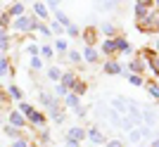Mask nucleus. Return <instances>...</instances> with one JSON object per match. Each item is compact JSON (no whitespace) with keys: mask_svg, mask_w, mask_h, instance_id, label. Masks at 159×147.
<instances>
[{"mask_svg":"<svg viewBox=\"0 0 159 147\" xmlns=\"http://www.w3.org/2000/svg\"><path fill=\"white\" fill-rule=\"evenodd\" d=\"M140 24H143V29H140V31H147V33L157 31V29H159V12H157V10H152V12L147 14Z\"/></svg>","mask_w":159,"mask_h":147,"instance_id":"1","label":"nucleus"},{"mask_svg":"<svg viewBox=\"0 0 159 147\" xmlns=\"http://www.w3.org/2000/svg\"><path fill=\"white\" fill-rule=\"evenodd\" d=\"M140 114H143V126L154 128L159 123V116H157V112H154V107H140Z\"/></svg>","mask_w":159,"mask_h":147,"instance_id":"2","label":"nucleus"},{"mask_svg":"<svg viewBox=\"0 0 159 147\" xmlns=\"http://www.w3.org/2000/svg\"><path fill=\"white\" fill-rule=\"evenodd\" d=\"M12 29H17V31H26V29H38L36 26V17H17L14 19V24H12Z\"/></svg>","mask_w":159,"mask_h":147,"instance_id":"3","label":"nucleus"},{"mask_svg":"<svg viewBox=\"0 0 159 147\" xmlns=\"http://www.w3.org/2000/svg\"><path fill=\"white\" fill-rule=\"evenodd\" d=\"M86 138L93 145H105V135H102V131H100V126H90L86 131Z\"/></svg>","mask_w":159,"mask_h":147,"instance_id":"4","label":"nucleus"},{"mask_svg":"<svg viewBox=\"0 0 159 147\" xmlns=\"http://www.w3.org/2000/svg\"><path fill=\"white\" fill-rule=\"evenodd\" d=\"M112 109L119 114V116H126L128 114V97H114L112 100Z\"/></svg>","mask_w":159,"mask_h":147,"instance_id":"5","label":"nucleus"},{"mask_svg":"<svg viewBox=\"0 0 159 147\" xmlns=\"http://www.w3.org/2000/svg\"><path fill=\"white\" fill-rule=\"evenodd\" d=\"M66 140H86V128H81V126H71L69 131H66Z\"/></svg>","mask_w":159,"mask_h":147,"instance_id":"6","label":"nucleus"},{"mask_svg":"<svg viewBox=\"0 0 159 147\" xmlns=\"http://www.w3.org/2000/svg\"><path fill=\"white\" fill-rule=\"evenodd\" d=\"M150 7H152V2H145V0L135 2V17H138V21H143L150 14Z\"/></svg>","mask_w":159,"mask_h":147,"instance_id":"7","label":"nucleus"},{"mask_svg":"<svg viewBox=\"0 0 159 147\" xmlns=\"http://www.w3.org/2000/svg\"><path fill=\"white\" fill-rule=\"evenodd\" d=\"M81 57H83V60H86V62H90V64H93V62H98V60H100V55H98V50H95L93 45H86V47H83V52H81Z\"/></svg>","mask_w":159,"mask_h":147,"instance_id":"8","label":"nucleus"},{"mask_svg":"<svg viewBox=\"0 0 159 147\" xmlns=\"http://www.w3.org/2000/svg\"><path fill=\"white\" fill-rule=\"evenodd\" d=\"M114 43H116V52H121V55H131V52H133L131 43H128L126 38H116Z\"/></svg>","mask_w":159,"mask_h":147,"instance_id":"9","label":"nucleus"},{"mask_svg":"<svg viewBox=\"0 0 159 147\" xmlns=\"http://www.w3.org/2000/svg\"><path fill=\"white\" fill-rule=\"evenodd\" d=\"M105 74L119 76V74H124V69H121V64H116V62H105Z\"/></svg>","mask_w":159,"mask_h":147,"instance_id":"10","label":"nucleus"},{"mask_svg":"<svg viewBox=\"0 0 159 147\" xmlns=\"http://www.w3.org/2000/svg\"><path fill=\"white\" fill-rule=\"evenodd\" d=\"M60 83L66 88V90H69V88H71L74 83H76V76H74L71 71H64V74H62V78H60Z\"/></svg>","mask_w":159,"mask_h":147,"instance_id":"11","label":"nucleus"},{"mask_svg":"<svg viewBox=\"0 0 159 147\" xmlns=\"http://www.w3.org/2000/svg\"><path fill=\"white\" fill-rule=\"evenodd\" d=\"M128 69H131L128 74H133V76H140V74L145 71V64H143L140 60H135V62H131V64H128Z\"/></svg>","mask_w":159,"mask_h":147,"instance_id":"12","label":"nucleus"},{"mask_svg":"<svg viewBox=\"0 0 159 147\" xmlns=\"http://www.w3.org/2000/svg\"><path fill=\"white\" fill-rule=\"evenodd\" d=\"M29 121H31V123H36V126H43V123H45V114H40V112H36V109H33V112L29 114Z\"/></svg>","mask_w":159,"mask_h":147,"instance_id":"13","label":"nucleus"},{"mask_svg":"<svg viewBox=\"0 0 159 147\" xmlns=\"http://www.w3.org/2000/svg\"><path fill=\"white\" fill-rule=\"evenodd\" d=\"M10 123H12L14 128H21L24 123H26V121H24V116H21L19 112H12V114H10Z\"/></svg>","mask_w":159,"mask_h":147,"instance_id":"14","label":"nucleus"},{"mask_svg":"<svg viewBox=\"0 0 159 147\" xmlns=\"http://www.w3.org/2000/svg\"><path fill=\"white\" fill-rule=\"evenodd\" d=\"M64 105H66V107H71V109L81 107V105H79V95H74V93H66V97H64Z\"/></svg>","mask_w":159,"mask_h":147,"instance_id":"15","label":"nucleus"},{"mask_svg":"<svg viewBox=\"0 0 159 147\" xmlns=\"http://www.w3.org/2000/svg\"><path fill=\"white\" fill-rule=\"evenodd\" d=\"M102 52H105V55H114V52H116V43H114L112 38H107L105 43H102Z\"/></svg>","mask_w":159,"mask_h":147,"instance_id":"16","label":"nucleus"},{"mask_svg":"<svg viewBox=\"0 0 159 147\" xmlns=\"http://www.w3.org/2000/svg\"><path fill=\"white\" fill-rule=\"evenodd\" d=\"M119 128H121V131H126V133H131V131H133L135 126H133V121L128 119V116H121V121H119Z\"/></svg>","mask_w":159,"mask_h":147,"instance_id":"17","label":"nucleus"},{"mask_svg":"<svg viewBox=\"0 0 159 147\" xmlns=\"http://www.w3.org/2000/svg\"><path fill=\"white\" fill-rule=\"evenodd\" d=\"M105 119H109V121H112V123H114V126L119 128V121H121V116H119V114H116V112H114V109H107Z\"/></svg>","mask_w":159,"mask_h":147,"instance_id":"18","label":"nucleus"},{"mask_svg":"<svg viewBox=\"0 0 159 147\" xmlns=\"http://www.w3.org/2000/svg\"><path fill=\"white\" fill-rule=\"evenodd\" d=\"M55 17H57V24H62V26H69V24H71V21H69V17H66L64 12H62V10H57V12H55Z\"/></svg>","mask_w":159,"mask_h":147,"instance_id":"19","label":"nucleus"},{"mask_svg":"<svg viewBox=\"0 0 159 147\" xmlns=\"http://www.w3.org/2000/svg\"><path fill=\"white\" fill-rule=\"evenodd\" d=\"M116 5H119V2H114V0H107V2H102V0H100V2H95V7H98V10H114Z\"/></svg>","mask_w":159,"mask_h":147,"instance_id":"20","label":"nucleus"},{"mask_svg":"<svg viewBox=\"0 0 159 147\" xmlns=\"http://www.w3.org/2000/svg\"><path fill=\"white\" fill-rule=\"evenodd\" d=\"M71 90H74V95H79V97H81V95L86 93V83H83V81H76V83L71 86Z\"/></svg>","mask_w":159,"mask_h":147,"instance_id":"21","label":"nucleus"},{"mask_svg":"<svg viewBox=\"0 0 159 147\" xmlns=\"http://www.w3.org/2000/svg\"><path fill=\"white\" fill-rule=\"evenodd\" d=\"M33 10H36V17H48V7H45V2H36V5H33Z\"/></svg>","mask_w":159,"mask_h":147,"instance_id":"22","label":"nucleus"},{"mask_svg":"<svg viewBox=\"0 0 159 147\" xmlns=\"http://www.w3.org/2000/svg\"><path fill=\"white\" fill-rule=\"evenodd\" d=\"M100 31H102V33H105V36H114V33H116V26L107 21V24H102V26H100Z\"/></svg>","mask_w":159,"mask_h":147,"instance_id":"23","label":"nucleus"},{"mask_svg":"<svg viewBox=\"0 0 159 147\" xmlns=\"http://www.w3.org/2000/svg\"><path fill=\"white\" fill-rule=\"evenodd\" d=\"M10 14H12V17H24V5H21V2L12 5L10 7Z\"/></svg>","mask_w":159,"mask_h":147,"instance_id":"24","label":"nucleus"},{"mask_svg":"<svg viewBox=\"0 0 159 147\" xmlns=\"http://www.w3.org/2000/svg\"><path fill=\"white\" fill-rule=\"evenodd\" d=\"M147 93L152 95L154 100H159V83H154V81H152V83H147Z\"/></svg>","mask_w":159,"mask_h":147,"instance_id":"25","label":"nucleus"},{"mask_svg":"<svg viewBox=\"0 0 159 147\" xmlns=\"http://www.w3.org/2000/svg\"><path fill=\"white\" fill-rule=\"evenodd\" d=\"M128 140H131V142H135V145H138V142L143 140V135H140V128H133L131 133H128Z\"/></svg>","mask_w":159,"mask_h":147,"instance_id":"26","label":"nucleus"},{"mask_svg":"<svg viewBox=\"0 0 159 147\" xmlns=\"http://www.w3.org/2000/svg\"><path fill=\"white\" fill-rule=\"evenodd\" d=\"M64 31H66L69 36H71V38H79V36H81V29L76 26V24H69V26H66Z\"/></svg>","mask_w":159,"mask_h":147,"instance_id":"27","label":"nucleus"},{"mask_svg":"<svg viewBox=\"0 0 159 147\" xmlns=\"http://www.w3.org/2000/svg\"><path fill=\"white\" fill-rule=\"evenodd\" d=\"M33 112V107H31V105H29V102H19V114H21V116H24V114H26V116H29V114H31Z\"/></svg>","mask_w":159,"mask_h":147,"instance_id":"28","label":"nucleus"},{"mask_svg":"<svg viewBox=\"0 0 159 147\" xmlns=\"http://www.w3.org/2000/svg\"><path fill=\"white\" fill-rule=\"evenodd\" d=\"M38 52L43 55L45 60H50V57H52V55H55V50H52V47H50V45H43V47H40V50H38Z\"/></svg>","mask_w":159,"mask_h":147,"instance_id":"29","label":"nucleus"},{"mask_svg":"<svg viewBox=\"0 0 159 147\" xmlns=\"http://www.w3.org/2000/svg\"><path fill=\"white\" fill-rule=\"evenodd\" d=\"M55 47L60 50V52H69V45H66V40L60 38V40H55Z\"/></svg>","mask_w":159,"mask_h":147,"instance_id":"30","label":"nucleus"},{"mask_svg":"<svg viewBox=\"0 0 159 147\" xmlns=\"http://www.w3.org/2000/svg\"><path fill=\"white\" fill-rule=\"evenodd\" d=\"M48 76H50L52 81H60V78H62V71H60L57 67H52V69H48Z\"/></svg>","mask_w":159,"mask_h":147,"instance_id":"31","label":"nucleus"},{"mask_svg":"<svg viewBox=\"0 0 159 147\" xmlns=\"http://www.w3.org/2000/svg\"><path fill=\"white\" fill-rule=\"evenodd\" d=\"M66 93H69V90H66L62 83H57V86H55V95H57V97H66Z\"/></svg>","mask_w":159,"mask_h":147,"instance_id":"32","label":"nucleus"},{"mask_svg":"<svg viewBox=\"0 0 159 147\" xmlns=\"http://www.w3.org/2000/svg\"><path fill=\"white\" fill-rule=\"evenodd\" d=\"M50 31H52V33H64V26H62V24H57V21H52V24H50Z\"/></svg>","mask_w":159,"mask_h":147,"instance_id":"33","label":"nucleus"},{"mask_svg":"<svg viewBox=\"0 0 159 147\" xmlns=\"http://www.w3.org/2000/svg\"><path fill=\"white\" fill-rule=\"evenodd\" d=\"M126 78L131 81L133 86H143V76H133V74H126Z\"/></svg>","mask_w":159,"mask_h":147,"instance_id":"34","label":"nucleus"},{"mask_svg":"<svg viewBox=\"0 0 159 147\" xmlns=\"http://www.w3.org/2000/svg\"><path fill=\"white\" fill-rule=\"evenodd\" d=\"M69 60H71L74 64H79V62L83 60V57H81V52H76V50H69Z\"/></svg>","mask_w":159,"mask_h":147,"instance_id":"35","label":"nucleus"},{"mask_svg":"<svg viewBox=\"0 0 159 147\" xmlns=\"http://www.w3.org/2000/svg\"><path fill=\"white\" fill-rule=\"evenodd\" d=\"M5 133L10 135V138H17V135H19V128H14V126H5Z\"/></svg>","mask_w":159,"mask_h":147,"instance_id":"36","label":"nucleus"},{"mask_svg":"<svg viewBox=\"0 0 159 147\" xmlns=\"http://www.w3.org/2000/svg\"><path fill=\"white\" fill-rule=\"evenodd\" d=\"M140 135H143V138H152V128H147V126H140Z\"/></svg>","mask_w":159,"mask_h":147,"instance_id":"37","label":"nucleus"},{"mask_svg":"<svg viewBox=\"0 0 159 147\" xmlns=\"http://www.w3.org/2000/svg\"><path fill=\"white\" fill-rule=\"evenodd\" d=\"M10 95L19 100V97H21V90H19V88H17V86H10Z\"/></svg>","mask_w":159,"mask_h":147,"instance_id":"38","label":"nucleus"},{"mask_svg":"<svg viewBox=\"0 0 159 147\" xmlns=\"http://www.w3.org/2000/svg\"><path fill=\"white\" fill-rule=\"evenodd\" d=\"M40 67H43L40 57H31V69H40Z\"/></svg>","mask_w":159,"mask_h":147,"instance_id":"39","label":"nucleus"},{"mask_svg":"<svg viewBox=\"0 0 159 147\" xmlns=\"http://www.w3.org/2000/svg\"><path fill=\"white\" fill-rule=\"evenodd\" d=\"M38 50H40V45H36V43H31V45H29V55H33V57L38 55Z\"/></svg>","mask_w":159,"mask_h":147,"instance_id":"40","label":"nucleus"},{"mask_svg":"<svg viewBox=\"0 0 159 147\" xmlns=\"http://www.w3.org/2000/svg\"><path fill=\"white\" fill-rule=\"evenodd\" d=\"M105 147H124V142L121 140H109V142H105Z\"/></svg>","mask_w":159,"mask_h":147,"instance_id":"41","label":"nucleus"},{"mask_svg":"<svg viewBox=\"0 0 159 147\" xmlns=\"http://www.w3.org/2000/svg\"><path fill=\"white\" fill-rule=\"evenodd\" d=\"M5 74H7V62L0 57V76H5Z\"/></svg>","mask_w":159,"mask_h":147,"instance_id":"42","label":"nucleus"},{"mask_svg":"<svg viewBox=\"0 0 159 147\" xmlns=\"http://www.w3.org/2000/svg\"><path fill=\"white\" fill-rule=\"evenodd\" d=\"M38 31H40L43 36H45V38H50V36H52V31H50L48 26H38Z\"/></svg>","mask_w":159,"mask_h":147,"instance_id":"43","label":"nucleus"},{"mask_svg":"<svg viewBox=\"0 0 159 147\" xmlns=\"http://www.w3.org/2000/svg\"><path fill=\"white\" fill-rule=\"evenodd\" d=\"M12 147H29V142L19 138V140H14V142H12Z\"/></svg>","mask_w":159,"mask_h":147,"instance_id":"44","label":"nucleus"},{"mask_svg":"<svg viewBox=\"0 0 159 147\" xmlns=\"http://www.w3.org/2000/svg\"><path fill=\"white\" fill-rule=\"evenodd\" d=\"M45 7H50V10H55V12H57V7H60V2H55V0H50V2H48Z\"/></svg>","mask_w":159,"mask_h":147,"instance_id":"45","label":"nucleus"},{"mask_svg":"<svg viewBox=\"0 0 159 147\" xmlns=\"http://www.w3.org/2000/svg\"><path fill=\"white\" fill-rule=\"evenodd\" d=\"M74 112H76V116H81V119L86 116V109H83V107H76V109H74Z\"/></svg>","mask_w":159,"mask_h":147,"instance_id":"46","label":"nucleus"},{"mask_svg":"<svg viewBox=\"0 0 159 147\" xmlns=\"http://www.w3.org/2000/svg\"><path fill=\"white\" fill-rule=\"evenodd\" d=\"M2 40H10V38H7V33H5V29L0 26V43H2Z\"/></svg>","mask_w":159,"mask_h":147,"instance_id":"47","label":"nucleus"},{"mask_svg":"<svg viewBox=\"0 0 159 147\" xmlns=\"http://www.w3.org/2000/svg\"><path fill=\"white\" fill-rule=\"evenodd\" d=\"M64 147H79V142H76V140H66Z\"/></svg>","mask_w":159,"mask_h":147,"instance_id":"48","label":"nucleus"},{"mask_svg":"<svg viewBox=\"0 0 159 147\" xmlns=\"http://www.w3.org/2000/svg\"><path fill=\"white\" fill-rule=\"evenodd\" d=\"M150 147H159V138H154V140L150 142Z\"/></svg>","mask_w":159,"mask_h":147,"instance_id":"49","label":"nucleus"},{"mask_svg":"<svg viewBox=\"0 0 159 147\" xmlns=\"http://www.w3.org/2000/svg\"><path fill=\"white\" fill-rule=\"evenodd\" d=\"M154 47H157V52H159V38H157V40H154Z\"/></svg>","mask_w":159,"mask_h":147,"instance_id":"50","label":"nucleus"},{"mask_svg":"<svg viewBox=\"0 0 159 147\" xmlns=\"http://www.w3.org/2000/svg\"><path fill=\"white\" fill-rule=\"evenodd\" d=\"M154 7H157V12H159V2H154Z\"/></svg>","mask_w":159,"mask_h":147,"instance_id":"51","label":"nucleus"},{"mask_svg":"<svg viewBox=\"0 0 159 147\" xmlns=\"http://www.w3.org/2000/svg\"><path fill=\"white\" fill-rule=\"evenodd\" d=\"M29 147H36V145H29Z\"/></svg>","mask_w":159,"mask_h":147,"instance_id":"52","label":"nucleus"}]
</instances>
